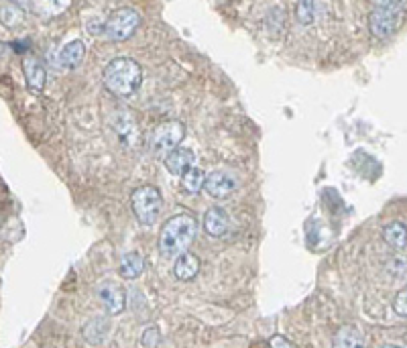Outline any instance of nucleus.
<instances>
[{
	"instance_id": "nucleus-1",
	"label": "nucleus",
	"mask_w": 407,
	"mask_h": 348,
	"mask_svg": "<svg viewBox=\"0 0 407 348\" xmlns=\"http://www.w3.org/2000/svg\"><path fill=\"white\" fill-rule=\"evenodd\" d=\"M102 80L110 94H114L116 98H129L141 86L143 70L131 57H116L106 66Z\"/></svg>"
},
{
	"instance_id": "nucleus-2",
	"label": "nucleus",
	"mask_w": 407,
	"mask_h": 348,
	"mask_svg": "<svg viewBox=\"0 0 407 348\" xmlns=\"http://www.w3.org/2000/svg\"><path fill=\"white\" fill-rule=\"evenodd\" d=\"M198 232V222L189 214H177L165 222L159 237V251L163 257H177L187 251Z\"/></svg>"
},
{
	"instance_id": "nucleus-3",
	"label": "nucleus",
	"mask_w": 407,
	"mask_h": 348,
	"mask_svg": "<svg viewBox=\"0 0 407 348\" xmlns=\"http://www.w3.org/2000/svg\"><path fill=\"white\" fill-rule=\"evenodd\" d=\"M404 23V0H371L369 25L377 37H391Z\"/></svg>"
},
{
	"instance_id": "nucleus-4",
	"label": "nucleus",
	"mask_w": 407,
	"mask_h": 348,
	"mask_svg": "<svg viewBox=\"0 0 407 348\" xmlns=\"http://www.w3.org/2000/svg\"><path fill=\"white\" fill-rule=\"evenodd\" d=\"M131 204H133V212L137 220L145 226H151L157 222L163 210L161 191L155 185H141L133 191Z\"/></svg>"
},
{
	"instance_id": "nucleus-5",
	"label": "nucleus",
	"mask_w": 407,
	"mask_h": 348,
	"mask_svg": "<svg viewBox=\"0 0 407 348\" xmlns=\"http://www.w3.org/2000/svg\"><path fill=\"white\" fill-rule=\"evenodd\" d=\"M183 135H185V126L177 120H167L155 126L149 139L151 153L155 157H167L183 141Z\"/></svg>"
},
{
	"instance_id": "nucleus-6",
	"label": "nucleus",
	"mask_w": 407,
	"mask_h": 348,
	"mask_svg": "<svg viewBox=\"0 0 407 348\" xmlns=\"http://www.w3.org/2000/svg\"><path fill=\"white\" fill-rule=\"evenodd\" d=\"M139 23H141V14L135 8H129V6L118 8L106 21V35H108V39H112L116 43L127 41L135 35Z\"/></svg>"
},
{
	"instance_id": "nucleus-7",
	"label": "nucleus",
	"mask_w": 407,
	"mask_h": 348,
	"mask_svg": "<svg viewBox=\"0 0 407 348\" xmlns=\"http://www.w3.org/2000/svg\"><path fill=\"white\" fill-rule=\"evenodd\" d=\"M204 187L212 198L224 200V198H231L239 189V177L228 170H216L210 175H206Z\"/></svg>"
},
{
	"instance_id": "nucleus-8",
	"label": "nucleus",
	"mask_w": 407,
	"mask_h": 348,
	"mask_svg": "<svg viewBox=\"0 0 407 348\" xmlns=\"http://www.w3.org/2000/svg\"><path fill=\"white\" fill-rule=\"evenodd\" d=\"M98 297H100L102 306L106 308V312H108L110 316L120 314V312L124 310V306H127V293H124V289H122L120 285H116V283H104V285H100Z\"/></svg>"
},
{
	"instance_id": "nucleus-9",
	"label": "nucleus",
	"mask_w": 407,
	"mask_h": 348,
	"mask_svg": "<svg viewBox=\"0 0 407 348\" xmlns=\"http://www.w3.org/2000/svg\"><path fill=\"white\" fill-rule=\"evenodd\" d=\"M204 230L214 237V239H220V237H226L228 230H231V216L224 208H210L204 216Z\"/></svg>"
},
{
	"instance_id": "nucleus-10",
	"label": "nucleus",
	"mask_w": 407,
	"mask_h": 348,
	"mask_svg": "<svg viewBox=\"0 0 407 348\" xmlns=\"http://www.w3.org/2000/svg\"><path fill=\"white\" fill-rule=\"evenodd\" d=\"M23 74H25L27 86H29L31 92H37V94H39V92L45 88V78H47V74H45L43 64H41L37 57L27 55V57L23 59Z\"/></svg>"
},
{
	"instance_id": "nucleus-11",
	"label": "nucleus",
	"mask_w": 407,
	"mask_h": 348,
	"mask_svg": "<svg viewBox=\"0 0 407 348\" xmlns=\"http://www.w3.org/2000/svg\"><path fill=\"white\" fill-rule=\"evenodd\" d=\"M194 151L187 147H175L165 157V168L171 175H183L189 168H194Z\"/></svg>"
},
{
	"instance_id": "nucleus-12",
	"label": "nucleus",
	"mask_w": 407,
	"mask_h": 348,
	"mask_svg": "<svg viewBox=\"0 0 407 348\" xmlns=\"http://www.w3.org/2000/svg\"><path fill=\"white\" fill-rule=\"evenodd\" d=\"M173 273L179 281H192L200 273V259L189 251L179 253L173 263Z\"/></svg>"
},
{
	"instance_id": "nucleus-13",
	"label": "nucleus",
	"mask_w": 407,
	"mask_h": 348,
	"mask_svg": "<svg viewBox=\"0 0 407 348\" xmlns=\"http://www.w3.org/2000/svg\"><path fill=\"white\" fill-rule=\"evenodd\" d=\"M83 57H86V45H83V41L80 39H76V41H70L64 49H62V53H60V62H62V66L64 68H78L81 62H83Z\"/></svg>"
},
{
	"instance_id": "nucleus-14",
	"label": "nucleus",
	"mask_w": 407,
	"mask_h": 348,
	"mask_svg": "<svg viewBox=\"0 0 407 348\" xmlns=\"http://www.w3.org/2000/svg\"><path fill=\"white\" fill-rule=\"evenodd\" d=\"M145 269V261L139 253H127L122 259H120V267H118V273L124 277V279H137Z\"/></svg>"
},
{
	"instance_id": "nucleus-15",
	"label": "nucleus",
	"mask_w": 407,
	"mask_h": 348,
	"mask_svg": "<svg viewBox=\"0 0 407 348\" xmlns=\"http://www.w3.org/2000/svg\"><path fill=\"white\" fill-rule=\"evenodd\" d=\"M383 239L393 249H404L407 245V228L404 222H391L383 230Z\"/></svg>"
},
{
	"instance_id": "nucleus-16",
	"label": "nucleus",
	"mask_w": 407,
	"mask_h": 348,
	"mask_svg": "<svg viewBox=\"0 0 407 348\" xmlns=\"http://www.w3.org/2000/svg\"><path fill=\"white\" fill-rule=\"evenodd\" d=\"M0 23L4 27H8V29L18 27L23 23V10H21V6L14 4V2H10V0L4 2V4H0Z\"/></svg>"
},
{
	"instance_id": "nucleus-17",
	"label": "nucleus",
	"mask_w": 407,
	"mask_h": 348,
	"mask_svg": "<svg viewBox=\"0 0 407 348\" xmlns=\"http://www.w3.org/2000/svg\"><path fill=\"white\" fill-rule=\"evenodd\" d=\"M31 4L35 12L45 14V16H55L68 8L70 0H31Z\"/></svg>"
},
{
	"instance_id": "nucleus-18",
	"label": "nucleus",
	"mask_w": 407,
	"mask_h": 348,
	"mask_svg": "<svg viewBox=\"0 0 407 348\" xmlns=\"http://www.w3.org/2000/svg\"><path fill=\"white\" fill-rule=\"evenodd\" d=\"M204 181H206V175H204V172H202L200 168H189V170L183 174V187H185L189 193L202 191Z\"/></svg>"
},
{
	"instance_id": "nucleus-19",
	"label": "nucleus",
	"mask_w": 407,
	"mask_h": 348,
	"mask_svg": "<svg viewBox=\"0 0 407 348\" xmlns=\"http://www.w3.org/2000/svg\"><path fill=\"white\" fill-rule=\"evenodd\" d=\"M334 345L336 347H363V336L354 328H342L336 334Z\"/></svg>"
},
{
	"instance_id": "nucleus-20",
	"label": "nucleus",
	"mask_w": 407,
	"mask_h": 348,
	"mask_svg": "<svg viewBox=\"0 0 407 348\" xmlns=\"http://www.w3.org/2000/svg\"><path fill=\"white\" fill-rule=\"evenodd\" d=\"M316 16V0H298V21L302 25H312Z\"/></svg>"
},
{
	"instance_id": "nucleus-21",
	"label": "nucleus",
	"mask_w": 407,
	"mask_h": 348,
	"mask_svg": "<svg viewBox=\"0 0 407 348\" xmlns=\"http://www.w3.org/2000/svg\"><path fill=\"white\" fill-rule=\"evenodd\" d=\"M393 310H395L399 316L407 318V287H404V289L395 295V299H393Z\"/></svg>"
},
{
	"instance_id": "nucleus-22",
	"label": "nucleus",
	"mask_w": 407,
	"mask_h": 348,
	"mask_svg": "<svg viewBox=\"0 0 407 348\" xmlns=\"http://www.w3.org/2000/svg\"><path fill=\"white\" fill-rule=\"evenodd\" d=\"M161 343V336L155 328H147L145 334H143V345L145 347H157Z\"/></svg>"
},
{
	"instance_id": "nucleus-23",
	"label": "nucleus",
	"mask_w": 407,
	"mask_h": 348,
	"mask_svg": "<svg viewBox=\"0 0 407 348\" xmlns=\"http://www.w3.org/2000/svg\"><path fill=\"white\" fill-rule=\"evenodd\" d=\"M269 345H271V347H277V348H283V347L293 348L296 347V345H293L291 340H287L285 336H273V338L269 340Z\"/></svg>"
},
{
	"instance_id": "nucleus-24",
	"label": "nucleus",
	"mask_w": 407,
	"mask_h": 348,
	"mask_svg": "<svg viewBox=\"0 0 407 348\" xmlns=\"http://www.w3.org/2000/svg\"><path fill=\"white\" fill-rule=\"evenodd\" d=\"M10 2H14V4H18V6H27V4H31V0H10Z\"/></svg>"
}]
</instances>
